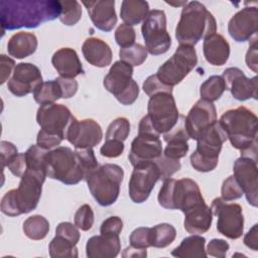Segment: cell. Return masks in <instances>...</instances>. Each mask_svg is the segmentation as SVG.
<instances>
[{"label": "cell", "mask_w": 258, "mask_h": 258, "mask_svg": "<svg viewBox=\"0 0 258 258\" xmlns=\"http://www.w3.org/2000/svg\"><path fill=\"white\" fill-rule=\"evenodd\" d=\"M60 1L54 0H2L0 21L2 33L21 27L35 28L41 23L58 18Z\"/></svg>", "instance_id": "6da1fadb"}, {"label": "cell", "mask_w": 258, "mask_h": 258, "mask_svg": "<svg viewBox=\"0 0 258 258\" xmlns=\"http://www.w3.org/2000/svg\"><path fill=\"white\" fill-rule=\"evenodd\" d=\"M217 22L214 15L199 1L187 2L175 27V38L179 44L195 46L202 38L216 33Z\"/></svg>", "instance_id": "7a4b0ae2"}, {"label": "cell", "mask_w": 258, "mask_h": 258, "mask_svg": "<svg viewBox=\"0 0 258 258\" xmlns=\"http://www.w3.org/2000/svg\"><path fill=\"white\" fill-rule=\"evenodd\" d=\"M231 145L240 151L257 144V116L244 106L226 111L219 120Z\"/></svg>", "instance_id": "3957f363"}, {"label": "cell", "mask_w": 258, "mask_h": 258, "mask_svg": "<svg viewBox=\"0 0 258 258\" xmlns=\"http://www.w3.org/2000/svg\"><path fill=\"white\" fill-rule=\"evenodd\" d=\"M159 205L168 210L182 213L205 202L199 184L190 178H166L158 192Z\"/></svg>", "instance_id": "277c9868"}, {"label": "cell", "mask_w": 258, "mask_h": 258, "mask_svg": "<svg viewBox=\"0 0 258 258\" xmlns=\"http://www.w3.org/2000/svg\"><path fill=\"white\" fill-rule=\"evenodd\" d=\"M227 135L216 121L204 130L197 138V149L190 154V165L197 171L208 172L214 170L219 162V154Z\"/></svg>", "instance_id": "5b68a950"}, {"label": "cell", "mask_w": 258, "mask_h": 258, "mask_svg": "<svg viewBox=\"0 0 258 258\" xmlns=\"http://www.w3.org/2000/svg\"><path fill=\"white\" fill-rule=\"evenodd\" d=\"M123 177L124 171L120 165L106 163L93 171L86 181L97 203L102 207H108L117 201Z\"/></svg>", "instance_id": "8992f818"}, {"label": "cell", "mask_w": 258, "mask_h": 258, "mask_svg": "<svg viewBox=\"0 0 258 258\" xmlns=\"http://www.w3.org/2000/svg\"><path fill=\"white\" fill-rule=\"evenodd\" d=\"M46 176L73 185L85 179V173L79 164L75 151L67 146H57L48 150L44 158Z\"/></svg>", "instance_id": "52a82bcc"}, {"label": "cell", "mask_w": 258, "mask_h": 258, "mask_svg": "<svg viewBox=\"0 0 258 258\" xmlns=\"http://www.w3.org/2000/svg\"><path fill=\"white\" fill-rule=\"evenodd\" d=\"M133 67L123 60L115 61L104 78L105 89L122 105H132L139 95V87L132 79Z\"/></svg>", "instance_id": "ba28073f"}, {"label": "cell", "mask_w": 258, "mask_h": 258, "mask_svg": "<svg viewBox=\"0 0 258 258\" xmlns=\"http://www.w3.org/2000/svg\"><path fill=\"white\" fill-rule=\"evenodd\" d=\"M160 134L153 128L150 119L145 115L139 122L138 135L131 142L128 158L133 166L147 161H154L162 154Z\"/></svg>", "instance_id": "9c48e42d"}, {"label": "cell", "mask_w": 258, "mask_h": 258, "mask_svg": "<svg viewBox=\"0 0 258 258\" xmlns=\"http://www.w3.org/2000/svg\"><path fill=\"white\" fill-rule=\"evenodd\" d=\"M197 63L198 56L195 47L179 44L175 52L159 67L155 75L162 84L172 88L179 84L194 70Z\"/></svg>", "instance_id": "30bf717a"}, {"label": "cell", "mask_w": 258, "mask_h": 258, "mask_svg": "<svg viewBox=\"0 0 258 258\" xmlns=\"http://www.w3.org/2000/svg\"><path fill=\"white\" fill-rule=\"evenodd\" d=\"M147 52L158 55L166 52L171 45V38L166 29V16L163 10H150L141 26Z\"/></svg>", "instance_id": "8fae6325"}, {"label": "cell", "mask_w": 258, "mask_h": 258, "mask_svg": "<svg viewBox=\"0 0 258 258\" xmlns=\"http://www.w3.org/2000/svg\"><path fill=\"white\" fill-rule=\"evenodd\" d=\"M147 116L159 134L171 130L178 121L179 113L172 93L161 92L150 97L147 104Z\"/></svg>", "instance_id": "7c38bea8"}, {"label": "cell", "mask_w": 258, "mask_h": 258, "mask_svg": "<svg viewBox=\"0 0 258 258\" xmlns=\"http://www.w3.org/2000/svg\"><path fill=\"white\" fill-rule=\"evenodd\" d=\"M212 213L218 217L217 230L223 236L236 240L244 232V216L239 204H228L222 198L212 202Z\"/></svg>", "instance_id": "4fadbf2b"}, {"label": "cell", "mask_w": 258, "mask_h": 258, "mask_svg": "<svg viewBox=\"0 0 258 258\" xmlns=\"http://www.w3.org/2000/svg\"><path fill=\"white\" fill-rule=\"evenodd\" d=\"M46 174L41 171L26 169L20 177L17 188L14 189V197L19 214H27L33 211L40 200L42 184Z\"/></svg>", "instance_id": "5bb4252c"}, {"label": "cell", "mask_w": 258, "mask_h": 258, "mask_svg": "<svg viewBox=\"0 0 258 258\" xmlns=\"http://www.w3.org/2000/svg\"><path fill=\"white\" fill-rule=\"evenodd\" d=\"M74 118L75 116L68 107L55 103L40 105L36 113V121L40 130L62 139H67V133Z\"/></svg>", "instance_id": "9a60e30c"}, {"label": "cell", "mask_w": 258, "mask_h": 258, "mask_svg": "<svg viewBox=\"0 0 258 258\" xmlns=\"http://www.w3.org/2000/svg\"><path fill=\"white\" fill-rule=\"evenodd\" d=\"M159 178V169L154 161L142 162L135 165L128 186L129 197L132 202L135 204L144 203Z\"/></svg>", "instance_id": "2e32d148"}, {"label": "cell", "mask_w": 258, "mask_h": 258, "mask_svg": "<svg viewBox=\"0 0 258 258\" xmlns=\"http://www.w3.org/2000/svg\"><path fill=\"white\" fill-rule=\"evenodd\" d=\"M234 177L241 186L247 202L253 206L258 205V167L257 160L249 157H239L233 166Z\"/></svg>", "instance_id": "e0dca14e"}, {"label": "cell", "mask_w": 258, "mask_h": 258, "mask_svg": "<svg viewBox=\"0 0 258 258\" xmlns=\"http://www.w3.org/2000/svg\"><path fill=\"white\" fill-rule=\"evenodd\" d=\"M103 137V131L100 124L93 119L78 120L76 117L72 121L67 140L78 148H89L99 144Z\"/></svg>", "instance_id": "ac0fdd59"}, {"label": "cell", "mask_w": 258, "mask_h": 258, "mask_svg": "<svg viewBox=\"0 0 258 258\" xmlns=\"http://www.w3.org/2000/svg\"><path fill=\"white\" fill-rule=\"evenodd\" d=\"M42 83L40 70L33 63L20 62L13 70V76L8 80L7 88L16 97H24Z\"/></svg>", "instance_id": "d6986e66"}, {"label": "cell", "mask_w": 258, "mask_h": 258, "mask_svg": "<svg viewBox=\"0 0 258 258\" xmlns=\"http://www.w3.org/2000/svg\"><path fill=\"white\" fill-rule=\"evenodd\" d=\"M217 121L216 107L212 102L200 99L187 113L184 126L189 138L197 140L199 135Z\"/></svg>", "instance_id": "ffe728a7"}, {"label": "cell", "mask_w": 258, "mask_h": 258, "mask_svg": "<svg viewBox=\"0 0 258 258\" xmlns=\"http://www.w3.org/2000/svg\"><path fill=\"white\" fill-rule=\"evenodd\" d=\"M258 11L256 6L244 7L235 13L228 23V32L237 42H244L257 32Z\"/></svg>", "instance_id": "44dd1931"}, {"label": "cell", "mask_w": 258, "mask_h": 258, "mask_svg": "<svg viewBox=\"0 0 258 258\" xmlns=\"http://www.w3.org/2000/svg\"><path fill=\"white\" fill-rule=\"evenodd\" d=\"M222 78L232 96L238 101L257 99V78H247L239 68H228L224 71Z\"/></svg>", "instance_id": "7402d4cb"}, {"label": "cell", "mask_w": 258, "mask_h": 258, "mask_svg": "<svg viewBox=\"0 0 258 258\" xmlns=\"http://www.w3.org/2000/svg\"><path fill=\"white\" fill-rule=\"evenodd\" d=\"M94 25L105 32L111 31L117 23L114 0L83 1Z\"/></svg>", "instance_id": "603a6c76"}, {"label": "cell", "mask_w": 258, "mask_h": 258, "mask_svg": "<svg viewBox=\"0 0 258 258\" xmlns=\"http://www.w3.org/2000/svg\"><path fill=\"white\" fill-rule=\"evenodd\" d=\"M185 117L179 115L175 126L168 132L163 134V139L167 143L164 151V156L171 159H180L184 157L188 151L187 140L189 136L184 126Z\"/></svg>", "instance_id": "cb8c5ba5"}, {"label": "cell", "mask_w": 258, "mask_h": 258, "mask_svg": "<svg viewBox=\"0 0 258 258\" xmlns=\"http://www.w3.org/2000/svg\"><path fill=\"white\" fill-rule=\"evenodd\" d=\"M51 63L59 77L67 79H75L84 74L83 64L79 58L77 51L71 47H62L56 50L52 57Z\"/></svg>", "instance_id": "d4e9b609"}, {"label": "cell", "mask_w": 258, "mask_h": 258, "mask_svg": "<svg viewBox=\"0 0 258 258\" xmlns=\"http://www.w3.org/2000/svg\"><path fill=\"white\" fill-rule=\"evenodd\" d=\"M121 250L119 235H98L91 237L86 244L89 258H114Z\"/></svg>", "instance_id": "484cf974"}, {"label": "cell", "mask_w": 258, "mask_h": 258, "mask_svg": "<svg viewBox=\"0 0 258 258\" xmlns=\"http://www.w3.org/2000/svg\"><path fill=\"white\" fill-rule=\"evenodd\" d=\"M183 214V227L189 234L200 235L210 230L213 222V213L212 209L205 202Z\"/></svg>", "instance_id": "4316f807"}, {"label": "cell", "mask_w": 258, "mask_h": 258, "mask_svg": "<svg viewBox=\"0 0 258 258\" xmlns=\"http://www.w3.org/2000/svg\"><path fill=\"white\" fill-rule=\"evenodd\" d=\"M86 60L97 68H105L112 61V49L107 42L97 37L87 38L82 45Z\"/></svg>", "instance_id": "83f0119b"}, {"label": "cell", "mask_w": 258, "mask_h": 258, "mask_svg": "<svg viewBox=\"0 0 258 258\" xmlns=\"http://www.w3.org/2000/svg\"><path fill=\"white\" fill-rule=\"evenodd\" d=\"M203 51L210 64L223 66L230 56V44L222 34L214 33L204 39Z\"/></svg>", "instance_id": "f1b7e54d"}, {"label": "cell", "mask_w": 258, "mask_h": 258, "mask_svg": "<svg viewBox=\"0 0 258 258\" xmlns=\"http://www.w3.org/2000/svg\"><path fill=\"white\" fill-rule=\"evenodd\" d=\"M37 38L31 32L20 31L13 34L7 43L8 53L15 58H25L35 52L37 48Z\"/></svg>", "instance_id": "f546056e"}, {"label": "cell", "mask_w": 258, "mask_h": 258, "mask_svg": "<svg viewBox=\"0 0 258 258\" xmlns=\"http://www.w3.org/2000/svg\"><path fill=\"white\" fill-rule=\"evenodd\" d=\"M149 13V4L143 0H124L121 3L120 16L125 24L136 25Z\"/></svg>", "instance_id": "4dcf8cb0"}, {"label": "cell", "mask_w": 258, "mask_h": 258, "mask_svg": "<svg viewBox=\"0 0 258 258\" xmlns=\"http://www.w3.org/2000/svg\"><path fill=\"white\" fill-rule=\"evenodd\" d=\"M206 239L200 235H194L184 238L179 246L171 251V255L178 258H205Z\"/></svg>", "instance_id": "1f68e13d"}, {"label": "cell", "mask_w": 258, "mask_h": 258, "mask_svg": "<svg viewBox=\"0 0 258 258\" xmlns=\"http://www.w3.org/2000/svg\"><path fill=\"white\" fill-rule=\"evenodd\" d=\"M33 98L39 105L54 103L56 100L63 98V91L59 82L50 80L42 82L33 92Z\"/></svg>", "instance_id": "d6a6232c"}, {"label": "cell", "mask_w": 258, "mask_h": 258, "mask_svg": "<svg viewBox=\"0 0 258 258\" xmlns=\"http://www.w3.org/2000/svg\"><path fill=\"white\" fill-rule=\"evenodd\" d=\"M176 236L175 228L167 223L158 224L150 228V246L165 248L170 245Z\"/></svg>", "instance_id": "836d02e7"}, {"label": "cell", "mask_w": 258, "mask_h": 258, "mask_svg": "<svg viewBox=\"0 0 258 258\" xmlns=\"http://www.w3.org/2000/svg\"><path fill=\"white\" fill-rule=\"evenodd\" d=\"M49 231L48 221L40 215L28 217L23 223V232L31 240H42Z\"/></svg>", "instance_id": "e575fe53"}, {"label": "cell", "mask_w": 258, "mask_h": 258, "mask_svg": "<svg viewBox=\"0 0 258 258\" xmlns=\"http://www.w3.org/2000/svg\"><path fill=\"white\" fill-rule=\"evenodd\" d=\"M225 90L226 85L222 76H211L200 88L201 99L213 103L221 98Z\"/></svg>", "instance_id": "d590c367"}, {"label": "cell", "mask_w": 258, "mask_h": 258, "mask_svg": "<svg viewBox=\"0 0 258 258\" xmlns=\"http://www.w3.org/2000/svg\"><path fill=\"white\" fill-rule=\"evenodd\" d=\"M48 250L52 258H77L79 256L77 245L57 235L50 241Z\"/></svg>", "instance_id": "8d00e7d4"}, {"label": "cell", "mask_w": 258, "mask_h": 258, "mask_svg": "<svg viewBox=\"0 0 258 258\" xmlns=\"http://www.w3.org/2000/svg\"><path fill=\"white\" fill-rule=\"evenodd\" d=\"M119 56L120 60H123L132 67H136L145 61L147 57V49L140 43H134L129 47L120 48Z\"/></svg>", "instance_id": "74e56055"}, {"label": "cell", "mask_w": 258, "mask_h": 258, "mask_svg": "<svg viewBox=\"0 0 258 258\" xmlns=\"http://www.w3.org/2000/svg\"><path fill=\"white\" fill-rule=\"evenodd\" d=\"M61 4V13L59 15V20L64 25H75L77 24L82 17V8L81 4L76 1H60Z\"/></svg>", "instance_id": "f35d334b"}, {"label": "cell", "mask_w": 258, "mask_h": 258, "mask_svg": "<svg viewBox=\"0 0 258 258\" xmlns=\"http://www.w3.org/2000/svg\"><path fill=\"white\" fill-rule=\"evenodd\" d=\"M130 133V123L127 118L119 117L113 120L107 128V132L105 135L106 140H119L124 141L127 139Z\"/></svg>", "instance_id": "ab89813d"}, {"label": "cell", "mask_w": 258, "mask_h": 258, "mask_svg": "<svg viewBox=\"0 0 258 258\" xmlns=\"http://www.w3.org/2000/svg\"><path fill=\"white\" fill-rule=\"evenodd\" d=\"M47 151L48 150H45V149L39 147L37 144L31 145L25 151L27 169L41 171L46 174L44 158H45V154L47 153Z\"/></svg>", "instance_id": "60d3db41"}, {"label": "cell", "mask_w": 258, "mask_h": 258, "mask_svg": "<svg viewBox=\"0 0 258 258\" xmlns=\"http://www.w3.org/2000/svg\"><path fill=\"white\" fill-rule=\"evenodd\" d=\"M77 159L80 166L85 173V179L98 168V160L95 156L92 147L89 148H78L75 150Z\"/></svg>", "instance_id": "b9f144b4"}, {"label": "cell", "mask_w": 258, "mask_h": 258, "mask_svg": "<svg viewBox=\"0 0 258 258\" xmlns=\"http://www.w3.org/2000/svg\"><path fill=\"white\" fill-rule=\"evenodd\" d=\"M75 225L82 231H89L94 224V212L90 205L81 206L74 217Z\"/></svg>", "instance_id": "7bdbcfd3"}, {"label": "cell", "mask_w": 258, "mask_h": 258, "mask_svg": "<svg viewBox=\"0 0 258 258\" xmlns=\"http://www.w3.org/2000/svg\"><path fill=\"white\" fill-rule=\"evenodd\" d=\"M156 163L159 173H160V178L162 180H165L166 178H169L173 173L179 170L180 168V162L179 159H171L163 155V153L154 160Z\"/></svg>", "instance_id": "ee69618b"}, {"label": "cell", "mask_w": 258, "mask_h": 258, "mask_svg": "<svg viewBox=\"0 0 258 258\" xmlns=\"http://www.w3.org/2000/svg\"><path fill=\"white\" fill-rule=\"evenodd\" d=\"M221 194H222L221 198L226 202L240 199L244 195L241 186L239 185L234 175H230L223 181Z\"/></svg>", "instance_id": "f6af8a7d"}, {"label": "cell", "mask_w": 258, "mask_h": 258, "mask_svg": "<svg viewBox=\"0 0 258 258\" xmlns=\"http://www.w3.org/2000/svg\"><path fill=\"white\" fill-rule=\"evenodd\" d=\"M135 30L131 25L122 23L115 31V40L121 48H126L135 43Z\"/></svg>", "instance_id": "bcb514c9"}, {"label": "cell", "mask_w": 258, "mask_h": 258, "mask_svg": "<svg viewBox=\"0 0 258 258\" xmlns=\"http://www.w3.org/2000/svg\"><path fill=\"white\" fill-rule=\"evenodd\" d=\"M130 246L138 249H147L150 246V228L139 227L135 229L129 237Z\"/></svg>", "instance_id": "7dc6e473"}, {"label": "cell", "mask_w": 258, "mask_h": 258, "mask_svg": "<svg viewBox=\"0 0 258 258\" xmlns=\"http://www.w3.org/2000/svg\"><path fill=\"white\" fill-rule=\"evenodd\" d=\"M143 91L145 92V94L149 97L157 94V93H161V92H167V93H172V88L168 87L164 84H162L158 78L156 77V75H151L149 76L143 83L142 86Z\"/></svg>", "instance_id": "c3c4849f"}, {"label": "cell", "mask_w": 258, "mask_h": 258, "mask_svg": "<svg viewBox=\"0 0 258 258\" xmlns=\"http://www.w3.org/2000/svg\"><path fill=\"white\" fill-rule=\"evenodd\" d=\"M78 229L79 228L76 225H73L70 222H61L57 225L55 229V235L60 236L77 245L81 237V234Z\"/></svg>", "instance_id": "681fc988"}, {"label": "cell", "mask_w": 258, "mask_h": 258, "mask_svg": "<svg viewBox=\"0 0 258 258\" xmlns=\"http://www.w3.org/2000/svg\"><path fill=\"white\" fill-rule=\"evenodd\" d=\"M124 150V143L119 140H106V142L102 145L100 149V153L102 156L108 158H115L122 154Z\"/></svg>", "instance_id": "f907efd6"}, {"label": "cell", "mask_w": 258, "mask_h": 258, "mask_svg": "<svg viewBox=\"0 0 258 258\" xmlns=\"http://www.w3.org/2000/svg\"><path fill=\"white\" fill-rule=\"evenodd\" d=\"M123 229V222L117 216H112L103 221L100 233L104 235H119Z\"/></svg>", "instance_id": "816d5d0a"}, {"label": "cell", "mask_w": 258, "mask_h": 258, "mask_svg": "<svg viewBox=\"0 0 258 258\" xmlns=\"http://www.w3.org/2000/svg\"><path fill=\"white\" fill-rule=\"evenodd\" d=\"M229 248H230V245L225 240L213 239L209 242L206 252H207V255L218 257V258H224L226 257V254Z\"/></svg>", "instance_id": "f5cc1de1"}, {"label": "cell", "mask_w": 258, "mask_h": 258, "mask_svg": "<svg viewBox=\"0 0 258 258\" xmlns=\"http://www.w3.org/2000/svg\"><path fill=\"white\" fill-rule=\"evenodd\" d=\"M62 140V138L56 135L48 134L43 130H39L36 137V144L45 150H49L53 147H57Z\"/></svg>", "instance_id": "db71d44e"}, {"label": "cell", "mask_w": 258, "mask_h": 258, "mask_svg": "<svg viewBox=\"0 0 258 258\" xmlns=\"http://www.w3.org/2000/svg\"><path fill=\"white\" fill-rule=\"evenodd\" d=\"M6 166L12 172V174H14L15 176L21 177L27 169L25 152L24 153H17L15 156H13L9 160V162L7 163Z\"/></svg>", "instance_id": "11a10c76"}, {"label": "cell", "mask_w": 258, "mask_h": 258, "mask_svg": "<svg viewBox=\"0 0 258 258\" xmlns=\"http://www.w3.org/2000/svg\"><path fill=\"white\" fill-rule=\"evenodd\" d=\"M1 211L3 214L10 217H15L20 215L18 212V208L16 205L15 197H14V189H10L2 198Z\"/></svg>", "instance_id": "9f6ffc18"}, {"label": "cell", "mask_w": 258, "mask_h": 258, "mask_svg": "<svg viewBox=\"0 0 258 258\" xmlns=\"http://www.w3.org/2000/svg\"><path fill=\"white\" fill-rule=\"evenodd\" d=\"M251 43L249 45V48L247 50V53H246V57H245V60H246V64L247 67L253 71L254 73H257L258 72V61H257V48H258V45H257V36L255 34L254 38L251 39Z\"/></svg>", "instance_id": "6f0895ef"}, {"label": "cell", "mask_w": 258, "mask_h": 258, "mask_svg": "<svg viewBox=\"0 0 258 258\" xmlns=\"http://www.w3.org/2000/svg\"><path fill=\"white\" fill-rule=\"evenodd\" d=\"M0 153H1V166L2 169L7 165L9 160L15 156L17 152L16 146L8 141H1L0 143Z\"/></svg>", "instance_id": "680465c9"}, {"label": "cell", "mask_w": 258, "mask_h": 258, "mask_svg": "<svg viewBox=\"0 0 258 258\" xmlns=\"http://www.w3.org/2000/svg\"><path fill=\"white\" fill-rule=\"evenodd\" d=\"M15 61L5 54L0 55V73H1V84L3 85L10 77L12 70L15 69Z\"/></svg>", "instance_id": "91938a15"}, {"label": "cell", "mask_w": 258, "mask_h": 258, "mask_svg": "<svg viewBox=\"0 0 258 258\" xmlns=\"http://www.w3.org/2000/svg\"><path fill=\"white\" fill-rule=\"evenodd\" d=\"M56 80L59 82V84L62 88L63 99H69L77 93L79 85L75 79H67V78L58 77V78H56Z\"/></svg>", "instance_id": "94428289"}, {"label": "cell", "mask_w": 258, "mask_h": 258, "mask_svg": "<svg viewBox=\"0 0 258 258\" xmlns=\"http://www.w3.org/2000/svg\"><path fill=\"white\" fill-rule=\"evenodd\" d=\"M258 225L255 224L249 231L248 233L245 235L244 237V244L252 249L253 251H257L258 250V231H257Z\"/></svg>", "instance_id": "6125c7cd"}, {"label": "cell", "mask_w": 258, "mask_h": 258, "mask_svg": "<svg viewBox=\"0 0 258 258\" xmlns=\"http://www.w3.org/2000/svg\"><path fill=\"white\" fill-rule=\"evenodd\" d=\"M146 255H147L146 249H138V248H134L132 246L127 247L122 253V256L124 258H129V257L143 258V257H146Z\"/></svg>", "instance_id": "be15d7a7"}, {"label": "cell", "mask_w": 258, "mask_h": 258, "mask_svg": "<svg viewBox=\"0 0 258 258\" xmlns=\"http://www.w3.org/2000/svg\"><path fill=\"white\" fill-rule=\"evenodd\" d=\"M167 4L169 5H172V6H180V5H185L187 3V1H181V2H167Z\"/></svg>", "instance_id": "e7e4bbea"}]
</instances>
